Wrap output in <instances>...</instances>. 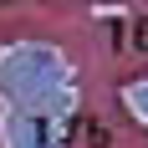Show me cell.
Masks as SVG:
<instances>
[{
	"instance_id": "cell-1",
	"label": "cell",
	"mask_w": 148,
	"mask_h": 148,
	"mask_svg": "<svg viewBox=\"0 0 148 148\" xmlns=\"http://www.w3.org/2000/svg\"><path fill=\"white\" fill-rule=\"evenodd\" d=\"M82 143H92V148H102V143H107V133L97 128V123H87V118H82Z\"/></svg>"
}]
</instances>
